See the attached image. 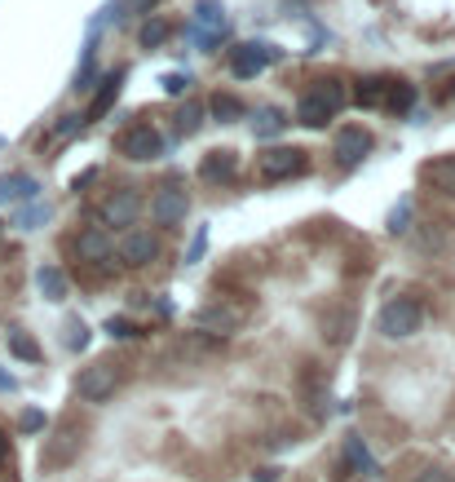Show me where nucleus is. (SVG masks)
<instances>
[{"label": "nucleus", "mask_w": 455, "mask_h": 482, "mask_svg": "<svg viewBox=\"0 0 455 482\" xmlns=\"http://www.w3.org/2000/svg\"><path fill=\"white\" fill-rule=\"evenodd\" d=\"M380 98H385V80H380V76L353 80V102H358V107H380Z\"/></svg>", "instance_id": "23"}, {"label": "nucleus", "mask_w": 455, "mask_h": 482, "mask_svg": "<svg viewBox=\"0 0 455 482\" xmlns=\"http://www.w3.org/2000/svg\"><path fill=\"white\" fill-rule=\"evenodd\" d=\"M102 328H107V337H115V341H133V337H142V328H137L133 319H124V315H111Z\"/></svg>", "instance_id": "28"}, {"label": "nucleus", "mask_w": 455, "mask_h": 482, "mask_svg": "<svg viewBox=\"0 0 455 482\" xmlns=\"http://www.w3.org/2000/svg\"><path fill=\"white\" fill-rule=\"evenodd\" d=\"M191 319H195L199 332H213V337H230L239 328V310L234 306H199Z\"/></svg>", "instance_id": "13"}, {"label": "nucleus", "mask_w": 455, "mask_h": 482, "mask_svg": "<svg viewBox=\"0 0 455 482\" xmlns=\"http://www.w3.org/2000/svg\"><path fill=\"white\" fill-rule=\"evenodd\" d=\"M18 429H22V434H40V429H45V412H40V407H27V412L18 416Z\"/></svg>", "instance_id": "31"}, {"label": "nucleus", "mask_w": 455, "mask_h": 482, "mask_svg": "<svg viewBox=\"0 0 455 482\" xmlns=\"http://www.w3.org/2000/svg\"><path fill=\"white\" fill-rule=\"evenodd\" d=\"M13 389H18V380H13V376L0 367V394H13Z\"/></svg>", "instance_id": "37"}, {"label": "nucleus", "mask_w": 455, "mask_h": 482, "mask_svg": "<svg viewBox=\"0 0 455 482\" xmlns=\"http://www.w3.org/2000/svg\"><path fill=\"white\" fill-rule=\"evenodd\" d=\"M420 323H425V310H420V301H411V297H394V301L380 310V337H389V341L416 337Z\"/></svg>", "instance_id": "3"}, {"label": "nucleus", "mask_w": 455, "mask_h": 482, "mask_svg": "<svg viewBox=\"0 0 455 482\" xmlns=\"http://www.w3.org/2000/svg\"><path fill=\"white\" fill-rule=\"evenodd\" d=\"M76 128H80V116H62V120H58V128H53V133H58V137H71Z\"/></svg>", "instance_id": "35"}, {"label": "nucleus", "mask_w": 455, "mask_h": 482, "mask_svg": "<svg viewBox=\"0 0 455 482\" xmlns=\"http://www.w3.org/2000/svg\"><path fill=\"white\" fill-rule=\"evenodd\" d=\"M40 195V182L27 177V173H4L0 177V204H27Z\"/></svg>", "instance_id": "14"}, {"label": "nucleus", "mask_w": 455, "mask_h": 482, "mask_svg": "<svg viewBox=\"0 0 455 482\" xmlns=\"http://www.w3.org/2000/svg\"><path fill=\"white\" fill-rule=\"evenodd\" d=\"M115 146H119V155H128V159H137V164H150V159H159V155H164V137H159L150 124L124 128Z\"/></svg>", "instance_id": "7"}, {"label": "nucleus", "mask_w": 455, "mask_h": 482, "mask_svg": "<svg viewBox=\"0 0 455 482\" xmlns=\"http://www.w3.org/2000/svg\"><path fill=\"white\" fill-rule=\"evenodd\" d=\"M407 231H411V204L402 200V204L389 213V235H407Z\"/></svg>", "instance_id": "30"}, {"label": "nucleus", "mask_w": 455, "mask_h": 482, "mask_svg": "<svg viewBox=\"0 0 455 482\" xmlns=\"http://www.w3.org/2000/svg\"><path fill=\"white\" fill-rule=\"evenodd\" d=\"M0 146H4V142H0Z\"/></svg>", "instance_id": "42"}, {"label": "nucleus", "mask_w": 455, "mask_h": 482, "mask_svg": "<svg viewBox=\"0 0 455 482\" xmlns=\"http://www.w3.org/2000/svg\"><path fill=\"white\" fill-rule=\"evenodd\" d=\"M345 465H353V470L367 474V478H380V465L371 461V452H367V443H362L358 434H345Z\"/></svg>", "instance_id": "18"}, {"label": "nucleus", "mask_w": 455, "mask_h": 482, "mask_svg": "<svg viewBox=\"0 0 455 482\" xmlns=\"http://www.w3.org/2000/svg\"><path fill=\"white\" fill-rule=\"evenodd\" d=\"M341 102H345L341 80H314L301 94V102H297V120L305 124V128H328V124L337 120Z\"/></svg>", "instance_id": "1"}, {"label": "nucleus", "mask_w": 455, "mask_h": 482, "mask_svg": "<svg viewBox=\"0 0 455 482\" xmlns=\"http://www.w3.org/2000/svg\"><path fill=\"white\" fill-rule=\"evenodd\" d=\"M310 173V155L301 146H270L261 155V177L265 182H297Z\"/></svg>", "instance_id": "4"}, {"label": "nucleus", "mask_w": 455, "mask_h": 482, "mask_svg": "<svg viewBox=\"0 0 455 482\" xmlns=\"http://www.w3.org/2000/svg\"><path fill=\"white\" fill-rule=\"evenodd\" d=\"M204 111H208L204 102H182V111H177V133H182V137L195 133V128L204 124Z\"/></svg>", "instance_id": "26"}, {"label": "nucleus", "mask_w": 455, "mask_h": 482, "mask_svg": "<svg viewBox=\"0 0 455 482\" xmlns=\"http://www.w3.org/2000/svg\"><path fill=\"white\" fill-rule=\"evenodd\" d=\"M208 350H217V337H204V332L195 328V337H186V341L177 346V359H199V355H208Z\"/></svg>", "instance_id": "25"}, {"label": "nucleus", "mask_w": 455, "mask_h": 482, "mask_svg": "<svg viewBox=\"0 0 455 482\" xmlns=\"http://www.w3.org/2000/svg\"><path fill=\"white\" fill-rule=\"evenodd\" d=\"M371 146H376L371 128H362V124H345L341 133H337V159H341V168L362 164V159L371 155Z\"/></svg>", "instance_id": "9"}, {"label": "nucleus", "mask_w": 455, "mask_h": 482, "mask_svg": "<svg viewBox=\"0 0 455 482\" xmlns=\"http://www.w3.org/2000/svg\"><path fill=\"white\" fill-rule=\"evenodd\" d=\"M416 482H455V474H447V470H425V474H416Z\"/></svg>", "instance_id": "36"}, {"label": "nucleus", "mask_w": 455, "mask_h": 482, "mask_svg": "<svg viewBox=\"0 0 455 482\" xmlns=\"http://www.w3.org/2000/svg\"><path fill=\"white\" fill-rule=\"evenodd\" d=\"M168 36H173V27H168V18H164V13H150V18L137 27V45H142V49H159Z\"/></svg>", "instance_id": "20"}, {"label": "nucleus", "mask_w": 455, "mask_h": 482, "mask_svg": "<svg viewBox=\"0 0 455 482\" xmlns=\"http://www.w3.org/2000/svg\"><path fill=\"white\" fill-rule=\"evenodd\" d=\"M36 288H40V297H45V301H62V297H67V274H62L58 266H49V261H45V266L36 270Z\"/></svg>", "instance_id": "19"}, {"label": "nucleus", "mask_w": 455, "mask_h": 482, "mask_svg": "<svg viewBox=\"0 0 455 482\" xmlns=\"http://www.w3.org/2000/svg\"><path fill=\"white\" fill-rule=\"evenodd\" d=\"M119 385H124V363H115V359L89 363V367H80V376H76V394H80L85 403H107Z\"/></svg>", "instance_id": "2"}, {"label": "nucleus", "mask_w": 455, "mask_h": 482, "mask_svg": "<svg viewBox=\"0 0 455 482\" xmlns=\"http://www.w3.org/2000/svg\"><path fill=\"white\" fill-rule=\"evenodd\" d=\"M411 107H416V85H407V80H385L380 111H389V116H407Z\"/></svg>", "instance_id": "15"}, {"label": "nucleus", "mask_w": 455, "mask_h": 482, "mask_svg": "<svg viewBox=\"0 0 455 482\" xmlns=\"http://www.w3.org/2000/svg\"><path fill=\"white\" fill-rule=\"evenodd\" d=\"M0 243H4V226H0Z\"/></svg>", "instance_id": "41"}, {"label": "nucleus", "mask_w": 455, "mask_h": 482, "mask_svg": "<svg viewBox=\"0 0 455 482\" xmlns=\"http://www.w3.org/2000/svg\"><path fill=\"white\" fill-rule=\"evenodd\" d=\"M67 346H71V350H85V346H89V328H85L80 319L67 323Z\"/></svg>", "instance_id": "32"}, {"label": "nucleus", "mask_w": 455, "mask_h": 482, "mask_svg": "<svg viewBox=\"0 0 455 482\" xmlns=\"http://www.w3.org/2000/svg\"><path fill=\"white\" fill-rule=\"evenodd\" d=\"M150 217H155V226H177V222H186L191 217V195L173 182H164L159 191H155V200H150Z\"/></svg>", "instance_id": "8"}, {"label": "nucleus", "mask_w": 455, "mask_h": 482, "mask_svg": "<svg viewBox=\"0 0 455 482\" xmlns=\"http://www.w3.org/2000/svg\"><path fill=\"white\" fill-rule=\"evenodd\" d=\"M420 182L434 191H455V155H438L420 168Z\"/></svg>", "instance_id": "16"}, {"label": "nucleus", "mask_w": 455, "mask_h": 482, "mask_svg": "<svg viewBox=\"0 0 455 482\" xmlns=\"http://www.w3.org/2000/svg\"><path fill=\"white\" fill-rule=\"evenodd\" d=\"M4 461H9V434L0 429V470H4Z\"/></svg>", "instance_id": "38"}, {"label": "nucleus", "mask_w": 455, "mask_h": 482, "mask_svg": "<svg viewBox=\"0 0 455 482\" xmlns=\"http://www.w3.org/2000/svg\"><path fill=\"white\" fill-rule=\"evenodd\" d=\"M150 4H155V0H133V13H146Z\"/></svg>", "instance_id": "39"}, {"label": "nucleus", "mask_w": 455, "mask_h": 482, "mask_svg": "<svg viewBox=\"0 0 455 482\" xmlns=\"http://www.w3.org/2000/svg\"><path fill=\"white\" fill-rule=\"evenodd\" d=\"M159 85H164V94H173V98H182V94L191 89V76H182V71H177V76H164Z\"/></svg>", "instance_id": "34"}, {"label": "nucleus", "mask_w": 455, "mask_h": 482, "mask_svg": "<svg viewBox=\"0 0 455 482\" xmlns=\"http://www.w3.org/2000/svg\"><path fill=\"white\" fill-rule=\"evenodd\" d=\"M199 177L213 182V186H230V182L239 177V151H226V146L208 151V155L199 159Z\"/></svg>", "instance_id": "12"}, {"label": "nucleus", "mask_w": 455, "mask_h": 482, "mask_svg": "<svg viewBox=\"0 0 455 482\" xmlns=\"http://www.w3.org/2000/svg\"><path fill=\"white\" fill-rule=\"evenodd\" d=\"M119 85H124V67L107 71L102 89H98V94H93V102H89V120H98V116H107V111H111L115 98H119Z\"/></svg>", "instance_id": "17"}, {"label": "nucleus", "mask_w": 455, "mask_h": 482, "mask_svg": "<svg viewBox=\"0 0 455 482\" xmlns=\"http://www.w3.org/2000/svg\"><path fill=\"white\" fill-rule=\"evenodd\" d=\"M204 252H208V226H199V231H195V240H191V248H186V261L195 266Z\"/></svg>", "instance_id": "33"}, {"label": "nucleus", "mask_w": 455, "mask_h": 482, "mask_svg": "<svg viewBox=\"0 0 455 482\" xmlns=\"http://www.w3.org/2000/svg\"><path fill=\"white\" fill-rule=\"evenodd\" d=\"M76 257L98 266V261H111L115 257V240H111V226H85L76 235Z\"/></svg>", "instance_id": "10"}, {"label": "nucleus", "mask_w": 455, "mask_h": 482, "mask_svg": "<svg viewBox=\"0 0 455 482\" xmlns=\"http://www.w3.org/2000/svg\"><path fill=\"white\" fill-rule=\"evenodd\" d=\"M102 226H111V231H128V226H137V213H142V195L133 191V186H119L111 191L107 200H102Z\"/></svg>", "instance_id": "5"}, {"label": "nucleus", "mask_w": 455, "mask_h": 482, "mask_svg": "<svg viewBox=\"0 0 455 482\" xmlns=\"http://www.w3.org/2000/svg\"><path fill=\"white\" fill-rule=\"evenodd\" d=\"M239 116H243V102H239L234 94H213V98H208V120L239 124Z\"/></svg>", "instance_id": "21"}, {"label": "nucleus", "mask_w": 455, "mask_h": 482, "mask_svg": "<svg viewBox=\"0 0 455 482\" xmlns=\"http://www.w3.org/2000/svg\"><path fill=\"white\" fill-rule=\"evenodd\" d=\"M9 355L13 359H27V363H40V346H36V337L31 332H22V328H9Z\"/></svg>", "instance_id": "22"}, {"label": "nucleus", "mask_w": 455, "mask_h": 482, "mask_svg": "<svg viewBox=\"0 0 455 482\" xmlns=\"http://www.w3.org/2000/svg\"><path fill=\"white\" fill-rule=\"evenodd\" d=\"M195 18H199V27H226L222 0H199V4H195Z\"/></svg>", "instance_id": "27"}, {"label": "nucleus", "mask_w": 455, "mask_h": 482, "mask_svg": "<svg viewBox=\"0 0 455 482\" xmlns=\"http://www.w3.org/2000/svg\"><path fill=\"white\" fill-rule=\"evenodd\" d=\"M447 102H455V80H451V85H447Z\"/></svg>", "instance_id": "40"}, {"label": "nucleus", "mask_w": 455, "mask_h": 482, "mask_svg": "<svg viewBox=\"0 0 455 482\" xmlns=\"http://www.w3.org/2000/svg\"><path fill=\"white\" fill-rule=\"evenodd\" d=\"M119 257L128 266H150L159 257V235L155 231H142V226H128L124 231V243H119Z\"/></svg>", "instance_id": "11"}, {"label": "nucleus", "mask_w": 455, "mask_h": 482, "mask_svg": "<svg viewBox=\"0 0 455 482\" xmlns=\"http://www.w3.org/2000/svg\"><path fill=\"white\" fill-rule=\"evenodd\" d=\"M283 111H279V107H261V111H256V120H252V133H256V137H270V133H274V137H279V128H283Z\"/></svg>", "instance_id": "24"}, {"label": "nucleus", "mask_w": 455, "mask_h": 482, "mask_svg": "<svg viewBox=\"0 0 455 482\" xmlns=\"http://www.w3.org/2000/svg\"><path fill=\"white\" fill-rule=\"evenodd\" d=\"M270 62H279V49H270V45H261V40H243V45H234V53H230V71H234L239 80L261 76Z\"/></svg>", "instance_id": "6"}, {"label": "nucleus", "mask_w": 455, "mask_h": 482, "mask_svg": "<svg viewBox=\"0 0 455 482\" xmlns=\"http://www.w3.org/2000/svg\"><path fill=\"white\" fill-rule=\"evenodd\" d=\"M45 222H49V204H31V208L18 213V226H22V231H40Z\"/></svg>", "instance_id": "29"}]
</instances>
